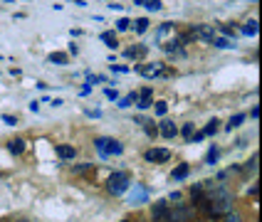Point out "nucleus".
<instances>
[{
	"label": "nucleus",
	"mask_w": 262,
	"mask_h": 222,
	"mask_svg": "<svg viewBox=\"0 0 262 222\" xmlns=\"http://www.w3.org/2000/svg\"><path fill=\"white\" fill-rule=\"evenodd\" d=\"M94 168V163H79V165H72V170L79 176V173H87V170H92Z\"/></svg>",
	"instance_id": "obj_24"
},
{
	"label": "nucleus",
	"mask_w": 262,
	"mask_h": 222,
	"mask_svg": "<svg viewBox=\"0 0 262 222\" xmlns=\"http://www.w3.org/2000/svg\"><path fill=\"white\" fill-rule=\"evenodd\" d=\"M8 151H10L13 156H20V153L25 151V141H23V138H13V141H8Z\"/></svg>",
	"instance_id": "obj_10"
},
{
	"label": "nucleus",
	"mask_w": 262,
	"mask_h": 222,
	"mask_svg": "<svg viewBox=\"0 0 262 222\" xmlns=\"http://www.w3.org/2000/svg\"><path fill=\"white\" fill-rule=\"evenodd\" d=\"M104 94H106V99H112V102H117V99H119V91H117V89H106Z\"/></svg>",
	"instance_id": "obj_35"
},
{
	"label": "nucleus",
	"mask_w": 262,
	"mask_h": 222,
	"mask_svg": "<svg viewBox=\"0 0 262 222\" xmlns=\"http://www.w3.org/2000/svg\"><path fill=\"white\" fill-rule=\"evenodd\" d=\"M129 28H131V20H129V17H121V20H117V32H126Z\"/></svg>",
	"instance_id": "obj_26"
},
{
	"label": "nucleus",
	"mask_w": 262,
	"mask_h": 222,
	"mask_svg": "<svg viewBox=\"0 0 262 222\" xmlns=\"http://www.w3.org/2000/svg\"><path fill=\"white\" fill-rule=\"evenodd\" d=\"M203 138H205L203 131H198V133H193V136H190V141H193V143H198V141H203Z\"/></svg>",
	"instance_id": "obj_38"
},
{
	"label": "nucleus",
	"mask_w": 262,
	"mask_h": 222,
	"mask_svg": "<svg viewBox=\"0 0 262 222\" xmlns=\"http://www.w3.org/2000/svg\"><path fill=\"white\" fill-rule=\"evenodd\" d=\"M94 148H97L102 156H121V153H124V146L119 143L117 138H106V136L94 138Z\"/></svg>",
	"instance_id": "obj_1"
},
{
	"label": "nucleus",
	"mask_w": 262,
	"mask_h": 222,
	"mask_svg": "<svg viewBox=\"0 0 262 222\" xmlns=\"http://www.w3.org/2000/svg\"><path fill=\"white\" fill-rule=\"evenodd\" d=\"M223 35H225L228 40H233V42H235V37H237V32H235V28H230V25H225V28H223Z\"/></svg>",
	"instance_id": "obj_29"
},
{
	"label": "nucleus",
	"mask_w": 262,
	"mask_h": 222,
	"mask_svg": "<svg viewBox=\"0 0 262 222\" xmlns=\"http://www.w3.org/2000/svg\"><path fill=\"white\" fill-rule=\"evenodd\" d=\"M129 176H126V173H121V170H119V173H112V176H109V180H106V190L112 192V195H121V192H126L129 190Z\"/></svg>",
	"instance_id": "obj_3"
},
{
	"label": "nucleus",
	"mask_w": 262,
	"mask_h": 222,
	"mask_svg": "<svg viewBox=\"0 0 262 222\" xmlns=\"http://www.w3.org/2000/svg\"><path fill=\"white\" fill-rule=\"evenodd\" d=\"M188 173H190V165H188V163H181L178 168H173V173H171V180H176V183H178V180H183V178L188 176Z\"/></svg>",
	"instance_id": "obj_9"
},
{
	"label": "nucleus",
	"mask_w": 262,
	"mask_h": 222,
	"mask_svg": "<svg viewBox=\"0 0 262 222\" xmlns=\"http://www.w3.org/2000/svg\"><path fill=\"white\" fill-rule=\"evenodd\" d=\"M188 35L193 37V40H201V42H213L215 28H213V25H190Z\"/></svg>",
	"instance_id": "obj_4"
},
{
	"label": "nucleus",
	"mask_w": 262,
	"mask_h": 222,
	"mask_svg": "<svg viewBox=\"0 0 262 222\" xmlns=\"http://www.w3.org/2000/svg\"><path fill=\"white\" fill-rule=\"evenodd\" d=\"M102 42H106V47H109V50H117V47H119L117 35H114V32H104V35H102Z\"/></svg>",
	"instance_id": "obj_15"
},
{
	"label": "nucleus",
	"mask_w": 262,
	"mask_h": 222,
	"mask_svg": "<svg viewBox=\"0 0 262 222\" xmlns=\"http://www.w3.org/2000/svg\"><path fill=\"white\" fill-rule=\"evenodd\" d=\"M159 133L163 138H176V136H178V129L173 126V121H161Z\"/></svg>",
	"instance_id": "obj_8"
},
{
	"label": "nucleus",
	"mask_w": 262,
	"mask_h": 222,
	"mask_svg": "<svg viewBox=\"0 0 262 222\" xmlns=\"http://www.w3.org/2000/svg\"><path fill=\"white\" fill-rule=\"evenodd\" d=\"M99 82H104V77H99V74H89L87 77V84H99Z\"/></svg>",
	"instance_id": "obj_32"
},
{
	"label": "nucleus",
	"mask_w": 262,
	"mask_h": 222,
	"mask_svg": "<svg viewBox=\"0 0 262 222\" xmlns=\"http://www.w3.org/2000/svg\"><path fill=\"white\" fill-rule=\"evenodd\" d=\"M190 222H193V220H190Z\"/></svg>",
	"instance_id": "obj_44"
},
{
	"label": "nucleus",
	"mask_w": 262,
	"mask_h": 222,
	"mask_svg": "<svg viewBox=\"0 0 262 222\" xmlns=\"http://www.w3.org/2000/svg\"><path fill=\"white\" fill-rule=\"evenodd\" d=\"M0 118H3V121H5L8 126H15V124H17V118H15V116H10V114H3V116H0Z\"/></svg>",
	"instance_id": "obj_37"
},
{
	"label": "nucleus",
	"mask_w": 262,
	"mask_h": 222,
	"mask_svg": "<svg viewBox=\"0 0 262 222\" xmlns=\"http://www.w3.org/2000/svg\"><path fill=\"white\" fill-rule=\"evenodd\" d=\"M5 3H13V0H5Z\"/></svg>",
	"instance_id": "obj_43"
},
{
	"label": "nucleus",
	"mask_w": 262,
	"mask_h": 222,
	"mask_svg": "<svg viewBox=\"0 0 262 222\" xmlns=\"http://www.w3.org/2000/svg\"><path fill=\"white\" fill-rule=\"evenodd\" d=\"M50 62L62 67V64H67V55H64V52H52V55H50Z\"/></svg>",
	"instance_id": "obj_19"
},
{
	"label": "nucleus",
	"mask_w": 262,
	"mask_h": 222,
	"mask_svg": "<svg viewBox=\"0 0 262 222\" xmlns=\"http://www.w3.org/2000/svg\"><path fill=\"white\" fill-rule=\"evenodd\" d=\"M112 72H119V74H126V72H129V67H126V64H112Z\"/></svg>",
	"instance_id": "obj_33"
},
{
	"label": "nucleus",
	"mask_w": 262,
	"mask_h": 222,
	"mask_svg": "<svg viewBox=\"0 0 262 222\" xmlns=\"http://www.w3.org/2000/svg\"><path fill=\"white\" fill-rule=\"evenodd\" d=\"M166 111H168V104H166V102H156V116H166Z\"/></svg>",
	"instance_id": "obj_28"
},
{
	"label": "nucleus",
	"mask_w": 262,
	"mask_h": 222,
	"mask_svg": "<svg viewBox=\"0 0 262 222\" xmlns=\"http://www.w3.org/2000/svg\"><path fill=\"white\" fill-rule=\"evenodd\" d=\"M154 106V102H151V96H139L136 99V109H141V111H146V109H151Z\"/></svg>",
	"instance_id": "obj_20"
},
{
	"label": "nucleus",
	"mask_w": 262,
	"mask_h": 222,
	"mask_svg": "<svg viewBox=\"0 0 262 222\" xmlns=\"http://www.w3.org/2000/svg\"><path fill=\"white\" fill-rule=\"evenodd\" d=\"M144 8L151 10V13H159V10H163V3H161V0H146Z\"/></svg>",
	"instance_id": "obj_22"
},
{
	"label": "nucleus",
	"mask_w": 262,
	"mask_h": 222,
	"mask_svg": "<svg viewBox=\"0 0 262 222\" xmlns=\"http://www.w3.org/2000/svg\"><path fill=\"white\" fill-rule=\"evenodd\" d=\"M223 217H225V222H243L240 212H228V215H223Z\"/></svg>",
	"instance_id": "obj_30"
},
{
	"label": "nucleus",
	"mask_w": 262,
	"mask_h": 222,
	"mask_svg": "<svg viewBox=\"0 0 262 222\" xmlns=\"http://www.w3.org/2000/svg\"><path fill=\"white\" fill-rule=\"evenodd\" d=\"M144 129H146V133H148L151 138H156V136H159V129H156V126H151V121H144Z\"/></svg>",
	"instance_id": "obj_27"
},
{
	"label": "nucleus",
	"mask_w": 262,
	"mask_h": 222,
	"mask_svg": "<svg viewBox=\"0 0 262 222\" xmlns=\"http://www.w3.org/2000/svg\"><path fill=\"white\" fill-rule=\"evenodd\" d=\"M205 163H208V165L218 163V148H215V146H213L210 151H208V156H205Z\"/></svg>",
	"instance_id": "obj_25"
},
{
	"label": "nucleus",
	"mask_w": 262,
	"mask_h": 222,
	"mask_svg": "<svg viewBox=\"0 0 262 222\" xmlns=\"http://www.w3.org/2000/svg\"><path fill=\"white\" fill-rule=\"evenodd\" d=\"M168 200H159V203H154L151 207V220L154 222H168Z\"/></svg>",
	"instance_id": "obj_6"
},
{
	"label": "nucleus",
	"mask_w": 262,
	"mask_h": 222,
	"mask_svg": "<svg viewBox=\"0 0 262 222\" xmlns=\"http://www.w3.org/2000/svg\"><path fill=\"white\" fill-rule=\"evenodd\" d=\"M243 121H245V114H235V116L230 118V124H228L225 129H228V131H233V129H237V126H240Z\"/></svg>",
	"instance_id": "obj_21"
},
{
	"label": "nucleus",
	"mask_w": 262,
	"mask_h": 222,
	"mask_svg": "<svg viewBox=\"0 0 262 222\" xmlns=\"http://www.w3.org/2000/svg\"><path fill=\"white\" fill-rule=\"evenodd\" d=\"M195 215V207L186 203H176V207L168 210V222H190Z\"/></svg>",
	"instance_id": "obj_2"
},
{
	"label": "nucleus",
	"mask_w": 262,
	"mask_h": 222,
	"mask_svg": "<svg viewBox=\"0 0 262 222\" xmlns=\"http://www.w3.org/2000/svg\"><path fill=\"white\" fill-rule=\"evenodd\" d=\"M151 94H154V89H151V87H146L144 91H141V94H139V96H151Z\"/></svg>",
	"instance_id": "obj_40"
},
{
	"label": "nucleus",
	"mask_w": 262,
	"mask_h": 222,
	"mask_svg": "<svg viewBox=\"0 0 262 222\" xmlns=\"http://www.w3.org/2000/svg\"><path fill=\"white\" fill-rule=\"evenodd\" d=\"M124 55H126L129 59H139V57H144L146 55V47H129Z\"/></svg>",
	"instance_id": "obj_17"
},
{
	"label": "nucleus",
	"mask_w": 262,
	"mask_h": 222,
	"mask_svg": "<svg viewBox=\"0 0 262 222\" xmlns=\"http://www.w3.org/2000/svg\"><path fill=\"white\" fill-rule=\"evenodd\" d=\"M163 50H166L168 55H173V52H178V55H183V52H181V42H178V37H173V40H168V42L163 44Z\"/></svg>",
	"instance_id": "obj_14"
},
{
	"label": "nucleus",
	"mask_w": 262,
	"mask_h": 222,
	"mask_svg": "<svg viewBox=\"0 0 262 222\" xmlns=\"http://www.w3.org/2000/svg\"><path fill=\"white\" fill-rule=\"evenodd\" d=\"M213 47H218V50H235V42L233 40H228V37H213Z\"/></svg>",
	"instance_id": "obj_11"
},
{
	"label": "nucleus",
	"mask_w": 262,
	"mask_h": 222,
	"mask_svg": "<svg viewBox=\"0 0 262 222\" xmlns=\"http://www.w3.org/2000/svg\"><path fill=\"white\" fill-rule=\"evenodd\" d=\"M146 30H148V17H139V20L134 22V32H136V35H144Z\"/></svg>",
	"instance_id": "obj_16"
},
{
	"label": "nucleus",
	"mask_w": 262,
	"mask_h": 222,
	"mask_svg": "<svg viewBox=\"0 0 262 222\" xmlns=\"http://www.w3.org/2000/svg\"><path fill=\"white\" fill-rule=\"evenodd\" d=\"M171 28H173L171 22H163V25H161V28H159V37H163L166 32H171Z\"/></svg>",
	"instance_id": "obj_36"
},
{
	"label": "nucleus",
	"mask_w": 262,
	"mask_h": 222,
	"mask_svg": "<svg viewBox=\"0 0 262 222\" xmlns=\"http://www.w3.org/2000/svg\"><path fill=\"white\" fill-rule=\"evenodd\" d=\"M245 168L255 173V170H257V156H252V158H250V161H248V165H245Z\"/></svg>",
	"instance_id": "obj_34"
},
{
	"label": "nucleus",
	"mask_w": 262,
	"mask_h": 222,
	"mask_svg": "<svg viewBox=\"0 0 262 222\" xmlns=\"http://www.w3.org/2000/svg\"><path fill=\"white\" fill-rule=\"evenodd\" d=\"M144 158L148 163H166L171 161V151L168 148H151V151H146Z\"/></svg>",
	"instance_id": "obj_7"
},
{
	"label": "nucleus",
	"mask_w": 262,
	"mask_h": 222,
	"mask_svg": "<svg viewBox=\"0 0 262 222\" xmlns=\"http://www.w3.org/2000/svg\"><path fill=\"white\" fill-rule=\"evenodd\" d=\"M218 129H220V126H218V121L213 118V121H210V124H208V126L203 129V133H205V136H215V133H218Z\"/></svg>",
	"instance_id": "obj_23"
},
{
	"label": "nucleus",
	"mask_w": 262,
	"mask_h": 222,
	"mask_svg": "<svg viewBox=\"0 0 262 222\" xmlns=\"http://www.w3.org/2000/svg\"><path fill=\"white\" fill-rule=\"evenodd\" d=\"M136 99H139V94H136V91H131V94H126V96H121V99H119V109H129L131 104H136Z\"/></svg>",
	"instance_id": "obj_13"
},
{
	"label": "nucleus",
	"mask_w": 262,
	"mask_h": 222,
	"mask_svg": "<svg viewBox=\"0 0 262 222\" xmlns=\"http://www.w3.org/2000/svg\"><path fill=\"white\" fill-rule=\"evenodd\" d=\"M168 200H171V203H178V200H181V192H171V195H168Z\"/></svg>",
	"instance_id": "obj_39"
},
{
	"label": "nucleus",
	"mask_w": 262,
	"mask_h": 222,
	"mask_svg": "<svg viewBox=\"0 0 262 222\" xmlns=\"http://www.w3.org/2000/svg\"><path fill=\"white\" fill-rule=\"evenodd\" d=\"M134 5H146V0H134Z\"/></svg>",
	"instance_id": "obj_42"
},
{
	"label": "nucleus",
	"mask_w": 262,
	"mask_h": 222,
	"mask_svg": "<svg viewBox=\"0 0 262 222\" xmlns=\"http://www.w3.org/2000/svg\"><path fill=\"white\" fill-rule=\"evenodd\" d=\"M136 72L146 77V79H154V77H166V69H163V62H154V64H141V67H136Z\"/></svg>",
	"instance_id": "obj_5"
},
{
	"label": "nucleus",
	"mask_w": 262,
	"mask_h": 222,
	"mask_svg": "<svg viewBox=\"0 0 262 222\" xmlns=\"http://www.w3.org/2000/svg\"><path fill=\"white\" fill-rule=\"evenodd\" d=\"M181 133H183V136H186V138L190 141V136H193V124H183V129H181Z\"/></svg>",
	"instance_id": "obj_31"
},
{
	"label": "nucleus",
	"mask_w": 262,
	"mask_h": 222,
	"mask_svg": "<svg viewBox=\"0 0 262 222\" xmlns=\"http://www.w3.org/2000/svg\"><path fill=\"white\" fill-rule=\"evenodd\" d=\"M250 116H252V118H257V116H260V109H257V106H252V111H250Z\"/></svg>",
	"instance_id": "obj_41"
},
{
	"label": "nucleus",
	"mask_w": 262,
	"mask_h": 222,
	"mask_svg": "<svg viewBox=\"0 0 262 222\" xmlns=\"http://www.w3.org/2000/svg\"><path fill=\"white\" fill-rule=\"evenodd\" d=\"M55 151H57V156L62 158V161H70V158H74V153H77L74 146H57Z\"/></svg>",
	"instance_id": "obj_12"
},
{
	"label": "nucleus",
	"mask_w": 262,
	"mask_h": 222,
	"mask_svg": "<svg viewBox=\"0 0 262 222\" xmlns=\"http://www.w3.org/2000/svg\"><path fill=\"white\" fill-rule=\"evenodd\" d=\"M243 35L255 37V35H257V20H248V22H245V28H243Z\"/></svg>",
	"instance_id": "obj_18"
}]
</instances>
